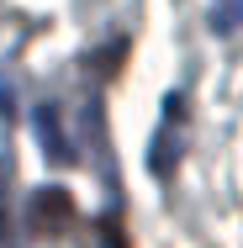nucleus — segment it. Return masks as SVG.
<instances>
[{"label":"nucleus","instance_id":"7ed1b4c3","mask_svg":"<svg viewBox=\"0 0 243 248\" xmlns=\"http://www.w3.org/2000/svg\"><path fill=\"white\" fill-rule=\"evenodd\" d=\"M211 27L217 32H238L243 27V0H211Z\"/></svg>","mask_w":243,"mask_h":248},{"label":"nucleus","instance_id":"20e7f679","mask_svg":"<svg viewBox=\"0 0 243 248\" xmlns=\"http://www.w3.org/2000/svg\"><path fill=\"white\" fill-rule=\"evenodd\" d=\"M100 232H106V248H127V238H122V222H116V217H100Z\"/></svg>","mask_w":243,"mask_h":248},{"label":"nucleus","instance_id":"f257e3e1","mask_svg":"<svg viewBox=\"0 0 243 248\" xmlns=\"http://www.w3.org/2000/svg\"><path fill=\"white\" fill-rule=\"evenodd\" d=\"M27 222H32V232H43V238H64V232L74 227V196L58 190V185L37 190L32 211H27Z\"/></svg>","mask_w":243,"mask_h":248},{"label":"nucleus","instance_id":"f03ea898","mask_svg":"<svg viewBox=\"0 0 243 248\" xmlns=\"http://www.w3.org/2000/svg\"><path fill=\"white\" fill-rule=\"evenodd\" d=\"M37 132H43V143H48V153L58 158V164H69V158H74V148H69V138H64V127H58V111H53V106L37 111Z\"/></svg>","mask_w":243,"mask_h":248}]
</instances>
